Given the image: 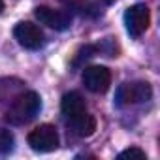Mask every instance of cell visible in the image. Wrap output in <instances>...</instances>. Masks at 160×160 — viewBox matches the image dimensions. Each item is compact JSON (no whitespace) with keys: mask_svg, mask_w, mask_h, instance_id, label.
<instances>
[{"mask_svg":"<svg viewBox=\"0 0 160 160\" xmlns=\"http://www.w3.org/2000/svg\"><path fill=\"white\" fill-rule=\"evenodd\" d=\"M40 109H42L40 94L34 91H23L12 100L10 108L6 109V122L13 126L27 124L40 113Z\"/></svg>","mask_w":160,"mask_h":160,"instance_id":"obj_1","label":"cell"},{"mask_svg":"<svg viewBox=\"0 0 160 160\" xmlns=\"http://www.w3.org/2000/svg\"><path fill=\"white\" fill-rule=\"evenodd\" d=\"M152 96V87L147 81H130L122 83L115 92V106L117 108H128L136 104L149 102Z\"/></svg>","mask_w":160,"mask_h":160,"instance_id":"obj_2","label":"cell"},{"mask_svg":"<svg viewBox=\"0 0 160 160\" xmlns=\"http://www.w3.org/2000/svg\"><path fill=\"white\" fill-rule=\"evenodd\" d=\"M28 145L32 151L36 152H51L58 147V132L53 124H40L38 128H34L28 138H27Z\"/></svg>","mask_w":160,"mask_h":160,"instance_id":"obj_3","label":"cell"},{"mask_svg":"<svg viewBox=\"0 0 160 160\" xmlns=\"http://www.w3.org/2000/svg\"><path fill=\"white\" fill-rule=\"evenodd\" d=\"M124 25L132 38H139L151 25V10L145 4H134L124 12Z\"/></svg>","mask_w":160,"mask_h":160,"instance_id":"obj_4","label":"cell"},{"mask_svg":"<svg viewBox=\"0 0 160 160\" xmlns=\"http://www.w3.org/2000/svg\"><path fill=\"white\" fill-rule=\"evenodd\" d=\"M13 36L15 40L25 47V49H30V51H36L40 49L43 43H45V36L43 32L40 30L38 25L30 23V21H21L15 25L13 28Z\"/></svg>","mask_w":160,"mask_h":160,"instance_id":"obj_5","label":"cell"},{"mask_svg":"<svg viewBox=\"0 0 160 160\" xmlns=\"http://www.w3.org/2000/svg\"><path fill=\"white\" fill-rule=\"evenodd\" d=\"M83 85L94 92V94H104L109 85H111V72L106 66H87L83 70Z\"/></svg>","mask_w":160,"mask_h":160,"instance_id":"obj_6","label":"cell"},{"mask_svg":"<svg viewBox=\"0 0 160 160\" xmlns=\"http://www.w3.org/2000/svg\"><path fill=\"white\" fill-rule=\"evenodd\" d=\"M34 15L42 25H45L53 30L62 32V30H68L72 27V15L68 12H62V10H53L49 6H38L34 10Z\"/></svg>","mask_w":160,"mask_h":160,"instance_id":"obj_7","label":"cell"},{"mask_svg":"<svg viewBox=\"0 0 160 160\" xmlns=\"http://www.w3.org/2000/svg\"><path fill=\"white\" fill-rule=\"evenodd\" d=\"M60 111H62V115L66 119H73V117H77V115H81V113L87 111V104H85V100H83L81 94L72 91V92H66L62 96Z\"/></svg>","mask_w":160,"mask_h":160,"instance_id":"obj_8","label":"cell"},{"mask_svg":"<svg viewBox=\"0 0 160 160\" xmlns=\"http://www.w3.org/2000/svg\"><path fill=\"white\" fill-rule=\"evenodd\" d=\"M68 126H70V130L75 136H79V138H89L96 130V119H94V115H91V113L85 111V113L77 115L73 119H68Z\"/></svg>","mask_w":160,"mask_h":160,"instance_id":"obj_9","label":"cell"},{"mask_svg":"<svg viewBox=\"0 0 160 160\" xmlns=\"http://www.w3.org/2000/svg\"><path fill=\"white\" fill-rule=\"evenodd\" d=\"M25 83L17 77H0V102L13 100L19 92H23Z\"/></svg>","mask_w":160,"mask_h":160,"instance_id":"obj_10","label":"cell"},{"mask_svg":"<svg viewBox=\"0 0 160 160\" xmlns=\"http://www.w3.org/2000/svg\"><path fill=\"white\" fill-rule=\"evenodd\" d=\"M68 6L72 12H75L79 17H85V19H96L102 15V10L96 4L89 2V0H70Z\"/></svg>","mask_w":160,"mask_h":160,"instance_id":"obj_11","label":"cell"},{"mask_svg":"<svg viewBox=\"0 0 160 160\" xmlns=\"http://www.w3.org/2000/svg\"><path fill=\"white\" fill-rule=\"evenodd\" d=\"M96 53H98V47H96V45H83L81 49L75 53V57H73V62H72V64H73V66H81L85 60L92 58Z\"/></svg>","mask_w":160,"mask_h":160,"instance_id":"obj_12","label":"cell"},{"mask_svg":"<svg viewBox=\"0 0 160 160\" xmlns=\"http://www.w3.org/2000/svg\"><path fill=\"white\" fill-rule=\"evenodd\" d=\"M13 145H15V139H13V134L6 128L0 126V154H8L13 151Z\"/></svg>","mask_w":160,"mask_h":160,"instance_id":"obj_13","label":"cell"},{"mask_svg":"<svg viewBox=\"0 0 160 160\" xmlns=\"http://www.w3.org/2000/svg\"><path fill=\"white\" fill-rule=\"evenodd\" d=\"M100 53H104L106 57H117V43L113 42V38H106L102 43L96 45Z\"/></svg>","mask_w":160,"mask_h":160,"instance_id":"obj_14","label":"cell"},{"mask_svg":"<svg viewBox=\"0 0 160 160\" xmlns=\"http://www.w3.org/2000/svg\"><path fill=\"white\" fill-rule=\"evenodd\" d=\"M119 158H121V160H124V158H138V160H143V158H147V154H145V151H141V149H138V147H130V149L119 152Z\"/></svg>","mask_w":160,"mask_h":160,"instance_id":"obj_15","label":"cell"},{"mask_svg":"<svg viewBox=\"0 0 160 160\" xmlns=\"http://www.w3.org/2000/svg\"><path fill=\"white\" fill-rule=\"evenodd\" d=\"M100 2H102V4H106V6H111L115 0H100Z\"/></svg>","mask_w":160,"mask_h":160,"instance_id":"obj_16","label":"cell"},{"mask_svg":"<svg viewBox=\"0 0 160 160\" xmlns=\"http://www.w3.org/2000/svg\"><path fill=\"white\" fill-rule=\"evenodd\" d=\"M2 10H4V2L0 0V13H2Z\"/></svg>","mask_w":160,"mask_h":160,"instance_id":"obj_17","label":"cell"},{"mask_svg":"<svg viewBox=\"0 0 160 160\" xmlns=\"http://www.w3.org/2000/svg\"><path fill=\"white\" fill-rule=\"evenodd\" d=\"M58 2H62V4H68V2H70V0H58Z\"/></svg>","mask_w":160,"mask_h":160,"instance_id":"obj_18","label":"cell"}]
</instances>
